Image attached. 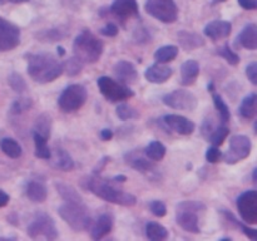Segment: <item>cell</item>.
Returning <instances> with one entry per match:
<instances>
[{
    "label": "cell",
    "instance_id": "1",
    "mask_svg": "<svg viewBox=\"0 0 257 241\" xmlns=\"http://www.w3.org/2000/svg\"><path fill=\"white\" fill-rule=\"evenodd\" d=\"M28 74L34 82L45 84L59 78L63 74V64L50 53L27 54Z\"/></svg>",
    "mask_w": 257,
    "mask_h": 241
},
{
    "label": "cell",
    "instance_id": "2",
    "mask_svg": "<svg viewBox=\"0 0 257 241\" xmlns=\"http://www.w3.org/2000/svg\"><path fill=\"white\" fill-rule=\"evenodd\" d=\"M84 182L85 188H88L90 192L94 193L95 196H98L102 200L108 201V202L117 203V205L120 206H127V207L135 206L136 202H137V198L135 196L128 192H124L120 188H117L108 180L99 177V175H95L94 173V176L88 177Z\"/></svg>",
    "mask_w": 257,
    "mask_h": 241
},
{
    "label": "cell",
    "instance_id": "3",
    "mask_svg": "<svg viewBox=\"0 0 257 241\" xmlns=\"http://www.w3.org/2000/svg\"><path fill=\"white\" fill-rule=\"evenodd\" d=\"M104 45L99 38L95 37L89 29H84L75 37L73 42V53L77 59L84 64H92L102 57Z\"/></svg>",
    "mask_w": 257,
    "mask_h": 241
},
{
    "label": "cell",
    "instance_id": "4",
    "mask_svg": "<svg viewBox=\"0 0 257 241\" xmlns=\"http://www.w3.org/2000/svg\"><path fill=\"white\" fill-rule=\"evenodd\" d=\"M60 217L74 231H85L90 227L93 220L83 202H65L58 208Z\"/></svg>",
    "mask_w": 257,
    "mask_h": 241
},
{
    "label": "cell",
    "instance_id": "5",
    "mask_svg": "<svg viewBox=\"0 0 257 241\" xmlns=\"http://www.w3.org/2000/svg\"><path fill=\"white\" fill-rule=\"evenodd\" d=\"M205 210V205L197 201H183L176 207V222L185 231L191 233H200V221L197 212Z\"/></svg>",
    "mask_w": 257,
    "mask_h": 241
},
{
    "label": "cell",
    "instance_id": "6",
    "mask_svg": "<svg viewBox=\"0 0 257 241\" xmlns=\"http://www.w3.org/2000/svg\"><path fill=\"white\" fill-rule=\"evenodd\" d=\"M87 89L82 84H70L58 98L59 108L65 113L77 112L87 102Z\"/></svg>",
    "mask_w": 257,
    "mask_h": 241
},
{
    "label": "cell",
    "instance_id": "7",
    "mask_svg": "<svg viewBox=\"0 0 257 241\" xmlns=\"http://www.w3.org/2000/svg\"><path fill=\"white\" fill-rule=\"evenodd\" d=\"M145 10L147 14L162 23H175L178 18V9L175 0H146Z\"/></svg>",
    "mask_w": 257,
    "mask_h": 241
},
{
    "label": "cell",
    "instance_id": "8",
    "mask_svg": "<svg viewBox=\"0 0 257 241\" xmlns=\"http://www.w3.org/2000/svg\"><path fill=\"white\" fill-rule=\"evenodd\" d=\"M28 235L33 240L44 238V240H55L58 237V230L53 218L47 213H38L34 220L29 223L27 228Z\"/></svg>",
    "mask_w": 257,
    "mask_h": 241
},
{
    "label": "cell",
    "instance_id": "9",
    "mask_svg": "<svg viewBox=\"0 0 257 241\" xmlns=\"http://www.w3.org/2000/svg\"><path fill=\"white\" fill-rule=\"evenodd\" d=\"M97 83L100 93L109 102H122V100H127L135 95L133 90H131L128 85L123 84V83L118 82L110 77H100L97 80Z\"/></svg>",
    "mask_w": 257,
    "mask_h": 241
},
{
    "label": "cell",
    "instance_id": "10",
    "mask_svg": "<svg viewBox=\"0 0 257 241\" xmlns=\"http://www.w3.org/2000/svg\"><path fill=\"white\" fill-rule=\"evenodd\" d=\"M251 150H252V142L250 138L245 135H235L230 140V148L223 156V160L226 163L240 162L241 160H245L250 156Z\"/></svg>",
    "mask_w": 257,
    "mask_h": 241
},
{
    "label": "cell",
    "instance_id": "11",
    "mask_svg": "<svg viewBox=\"0 0 257 241\" xmlns=\"http://www.w3.org/2000/svg\"><path fill=\"white\" fill-rule=\"evenodd\" d=\"M163 104L178 110H193L198 104V100L193 93L183 89H176L162 98Z\"/></svg>",
    "mask_w": 257,
    "mask_h": 241
},
{
    "label": "cell",
    "instance_id": "12",
    "mask_svg": "<svg viewBox=\"0 0 257 241\" xmlns=\"http://www.w3.org/2000/svg\"><path fill=\"white\" fill-rule=\"evenodd\" d=\"M236 205L238 213L246 223L253 225L257 222V192L255 190L246 191L238 196Z\"/></svg>",
    "mask_w": 257,
    "mask_h": 241
},
{
    "label": "cell",
    "instance_id": "13",
    "mask_svg": "<svg viewBox=\"0 0 257 241\" xmlns=\"http://www.w3.org/2000/svg\"><path fill=\"white\" fill-rule=\"evenodd\" d=\"M20 43L19 28L5 18L0 17V52L17 48Z\"/></svg>",
    "mask_w": 257,
    "mask_h": 241
},
{
    "label": "cell",
    "instance_id": "14",
    "mask_svg": "<svg viewBox=\"0 0 257 241\" xmlns=\"http://www.w3.org/2000/svg\"><path fill=\"white\" fill-rule=\"evenodd\" d=\"M163 125L170 128L173 132H177L180 135L187 136L193 133L195 131V123L188 118L182 117L178 114H167L162 117Z\"/></svg>",
    "mask_w": 257,
    "mask_h": 241
},
{
    "label": "cell",
    "instance_id": "15",
    "mask_svg": "<svg viewBox=\"0 0 257 241\" xmlns=\"http://www.w3.org/2000/svg\"><path fill=\"white\" fill-rule=\"evenodd\" d=\"M232 25L227 20H212L203 28V33L212 40H220L231 34Z\"/></svg>",
    "mask_w": 257,
    "mask_h": 241
},
{
    "label": "cell",
    "instance_id": "16",
    "mask_svg": "<svg viewBox=\"0 0 257 241\" xmlns=\"http://www.w3.org/2000/svg\"><path fill=\"white\" fill-rule=\"evenodd\" d=\"M173 70L171 67L163 65L162 63H156L145 70V78L153 84H162L170 79Z\"/></svg>",
    "mask_w": 257,
    "mask_h": 241
},
{
    "label": "cell",
    "instance_id": "17",
    "mask_svg": "<svg viewBox=\"0 0 257 241\" xmlns=\"http://www.w3.org/2000/svg\"><path fill=\"white\" fill-rule=\"evenodd\" d=\"M117 79L123 84H135L138 79V72L136 70L135 65L127 60H119L113 68Z\"/></svg>",
    "mask_w": 257,
    "mask_h": 241
},
{
    "label": "cell",
    "instance_id": "18",
    "mask_svg": "<svg viewBox=\"0 0 257 241\" xmlns=\"http://www.w3.org/2000/svg\"><path fill=\"white\" fill-rule=\"evenodd\" d=\"M52 166L55 168H59L62 171H70L74 168V161L70 157L69 153L60 147H55L54 150H50V158Z\"/></svg>",
    "mask_w": 257,
    "mask_h": 241
},
{
    "label": "cell",
    "instance_id": "19",
    "mask_svg": "<svg viewBox=\"0 0 257 241\" xmlns=\"http://www.w3.org/2000/svg\"><path fill=\"white\" fill-rule=\"evenodd\" d=\"M110 12L120 19H127L133 15H138V4L136 0H114Z\"/></svg>",
    "mask_w": 257,
    "mask_h": 241
},
{
    "label": "cell",
    "instance_id": "20",
    "mask_svg": "<svg viewBox=\"0 0 257 241\" xmlns=\"http://www.w3.org/2000/svg\"><path fill=\"white\" fill-rule=\"evenodd\" d=\"M113 228V217L109 213H103L99 216V218L97 220V222L93 226L92 231H90V236H92L93 240H102L104 236H107L108 233L112 231Z\"/></svg>",
    "mask_w": 257,
    "mask_h": 241
},
{
    "label": "cell",
    "instance_id": "21",
    "mask_svg": "<svg viewBox=\"0 0 257 241\" xmlns=\"http://www.w3.org/2000/svg\"><path fill=\"white\" fill-rule=\"evenodd\" d=\"M200 74V64L197 60L188 59L181 65V83L183 85H192Z\"/></svg>",
    "mask_w": 257,
    "mask_h": 241
},
{
    "label": "cell",
    "instance_id": "22",
    "mask_svg": "<svg viewBox=\"0 0 257 241\" xmlns=\"http://www.w3.org/2000/svg\"><path fill=\"white\" fill-rule=\"evenodd\" d=\"M177 38L180 45L186 52H192L193 49L202 47L205 44V40L202 39V37H200L196 33L186 32V30H181L177 34Z\"/></svg>",
    "mask_w": 257,
    "mask_h": 241
},
{
    "label": "cell",
    "instance_id": "23",
    "mask_svg": "<svg viewBox=\"0 0 257 241\" xmlns=\"http://www.w3.org/2000/svg\"><path fill=\"white\" fill-rule=\"evenodd\" d=\"M237 40L243 48H246V49L255 50L257 48V27H256V24L250 23V24L246 25V27L241 30Z\"/></svg>",
    "mask_w": 257,
    "mask_h": 241
},
{
    "label": "cell",
    "instance_id": "24",
    "mask_svg": "<svg viewBox=\"0 0 257 241\" xmlns=\"http://www.w3.org/2000/svg\"><path fill=\"white\" fill-rule=\"evenodd\" d=\"M125 162L132 168L137 170L141 173H147L153 170V163L148 161L147 158L138 155L137 151H132L128 155H125Z\"/></svg>",
    "mask_w": 257,
    "mask_h": 241
},
{
    "label": "cell",
    "instance_id": "25",
    "mask_svg": "<svg viewBox=\"0 0 257 241\" xmlns=\"http://www.w3.org/2000/svg\"><path fill=\"white\" fill-rule=\"evenodd\" d=\"M28 198L33 202H44L47 198L48 191L47 187L43 185L39 181H29L27 185V190H25Z\"/></svg>",
    "mask_w": 257,
    "mask_h": 241
},
{
    "label": "cell",
    "instance_id": "26",
    "mask_svg": "<svg viewBox=\"0 0 257 241\" xmlns=\"http://www.w3.org/2000/svg\"><path fill=\"white\" fill-rule=\"evenodd\" d=\"M55 187H57V191L60 195V197L65 202H83L82 196L79 195V192L73 186L64 182H57L55 183Z\"/></svg>",
    "mask_w": 257,
    "mask_h": 241
},
{
    "label": "cell",
    "instance_id": "27",
    "mask_svg": "<svg viewBox=\"0 0 257 241\" xmlns=\"http://www.w3.org/2000/svg\"><path fill=\"white\" fill-rule=\"evenodd\" d=\"M146 236L151 241H163L168 237V230L157 222H148L146 225Z\"/></svg>",
    "mask_w": 257,
    "mask_h": 241
},
{
    "label": "cell",
    "instance_id": "28",
    "mask_svg": "<svg viewBox=\"0 0 257 241\" xmlns=\"http://www.w3.org/2000/svg\"><path fill=\"white\" fill-rule=\"evenodd\" d=\"M256 100L257 97L255 93H251L250 95L245 98L242 100L240 105V114L241 117L245 118V119H253L256 117Z\"/></svg>",
    "mask_w": 257,
    "mask_h": 241
},
{
    "label": "cell",
    "instance_id": "29",
    "mask_svg": "<svg viewBox=\"0 0 257 241\" xmlns=\"http://www.w3.org/2000/svg\"><path fill=\"white\" fill-rule=\"evenodd\" d=\"M178 54V48L176 45H163V47L158 48L155 52L153 57H155L156 63H166L171 62V60L175 59Z\"/></svg>",
    "mask_w": 257,
    "mask_h": 241
},
{
    "label": "cell",
    "instance_id": "30",
    "mask_svg": "<svg viewBox=\"0 0 257 241\" xmlns=\"http://www.w3.org/2000/svg\"><path fill=\"white\" fill-rule=\"evenodd\" d=\"M33 140H34L35 157L42 158V160H49L50 158V148L47 145V138L40 133H33Z\"/></svg>",
    "mask_w": 257,
    "mask_h": 241
},
{
    "label": "cell",
    "instance_id": "31",
    "mask_svg": "<svg viewBox=\"0 0 257 241\" xmlns=\"http://www.w3.org/2000/svg\"><path fill=\"white\" fill-rule=\"evenodd\" d=\"M0 148L10 158H18L22 155V147L14 138L5 137L0 141Z\"/></svg>",
    "mask_w": 257,
    "mask_h": 241
},
{
    "label": "cell",
    "instance_id": "32",
    "mask_svg": "<svg viewBox=\"0 0 257 241\" xmlns=\"http://www.w3.org/2000/svg\"><path fill=\"white\" fill-rule=\"evenodd\" d=\"M145 155L151 161H161L166 155V147L160 141H152L146 146Z\"/></svg>",
    "mask_w": 257,
    "mask_h": 241
},
{
    "label": "cell",
    "instance_id": "33",
    "mask_svg": "<svg viewBox=\"0 0 257 241\" xmlns=\"http://www.w3.org/2000/svg\"><path fill=\"white\" fill-rule=\"evenodd\" d=\"M213 103H215L216 109H217L218 113H220L221 120H222L223 123L228 122L231 118V112L228 105L226 104V102L223 100V98L221 97L220 94H213Z\"/></svg>",
    "mask_w": 257,
    "mask_h": 241
},
{
    "label": "cell",
    "instance_id": "34",
    "mask_svg": "<svg viewBox=\"0 0 257 241\" xmlns=\"http://www.w3.org/2000/svg\"><path fill=\"white\" fill-rule=\"evenodd\" d=\"M228 133H230V130H228L227 126H220V127H217L216 130H213L212 132H211L210 137H208V140H210V142L212 143L213 146H221L223 143V141L226 140V137L228 136Z\"/></svg>",
    "mask_w": 257,
    "mask_h": 241
},
{
    "label": "cell",
    "instance_id": "35",
    "mask_svg": "<svg viewBox=\"0 0 257 241\" xmlns=\"http://www.w3.org/2000/svg\"><path fill=\"white\" fill-rule=\"evenodd\" d=\"M50 126H52V122H50V117L48 114H42L35 122V128L34 132L40 133L42 136H44L48 140L50 135Z\"/></svg>",
    "mask_w": 257,
    "mask_h": 241
},
{
    "label": "cell",
    "instance_id": "36",
    "mask_svg": "<svg viewBox=\"0 0 257 241\" xmlns=\"http://www.w3.org/2000/svg\"><path fill=\"white\" fill-rule=\"evenodd\" d=\"M217 54L221 55L225 60H227L228 64L231 65H237L240 63V55L233 52L228 44H225L223 47H221L217 50Z\"/></svg>",
    "mask_w": 257,
    "mask_h": 241
},
{
    "label": "cell",
    "instance_id": "37",
    "mask_svg": "<svg viewBox=\"0 0 257 241\" xmlns=\"http://www.w3.org/2000/svg\"><path fill=\"white\" fill-rule=\"evenodd\" d=\"M115 113H117L118 118L122 120H128V119H132V118L140 117L137 110H136L135 108L131 107L130 104H125V103H122V104L118 105Z\"/></svg>",
    "mask_w": 257,
    "mask_h": 241
},
{
    "label": "cell",
    "instance_id": "38",
    "mask_svg": "<svg viewBox=\"0 0 257 241\" xmlns=\"http://www.w3.org/2000/svg\"><path fill=\"white\" fill-rule=\"evenodd\" d=\"M32 105L33 102L30 98H18V99L14 100L12 107H10V112H12L13 114H20V113L30 109Z\"/></svg>",
    "mask_w": 257,
    "mask_h": 241
},
{
    "label": "cell",
    "instance_id": "39",
    "mask_svg": "<svg viewBox=\"0 0 257 241\" xmlns=\"http://www.w3.org/2000/svg\"><path fill=\"white\" fill-rule=\"evenodd\" d=\"M8 82H9V85L13 88V90H15V92L18 93L24 92L28 88L25 80L23 79L22 75L18 74V73H12V74L9 75V78H8Z\"/></svg>",
    "mask_w": 257,
    "mask_h": 241
},
{
    "label": "cell",
    "instance_id": "40",
    "mask_svg": "<svg viewBox=\"0 0 257 241\" xmlns=\"http://www.w3.org/2000/svg\"><path fill=\"white\" fill-rule=\"evenodd\" d=\"M83 68V63L80 62L79 59H77L75 57L70 58V59H68L67 62L63 64V69L67 72L68 75H77L79 74L80 70H82Z\"/></svg>",
    "mask_w": 257,
    "mask_h": 241
},
{
    "label": "cell",
    "instance_id": "41",
    "mask_svg": "<svg viewBox=\"0 0 257 241\" xmlns=\"http://www.w3.org/2000/svg\"><path fill=\"white\" fill-rule=\"evenodd\" d=\"M150 210L157 217H163L167 213V208H166L165 203L162 201H152L150 203Z\"/></svg>",
    "mask_w": 257,
    "mask_h": 241
},
{
    "label": "cell",
    "instance_id": "42",
    "mask_svg": "<svg viewBox=\"0 0 257 241\" xmlns=\"http://www.w3.org/2000/svg\"><path fill=\"white\" fill-rule=\"evenodd\" d=\"M221 157H222V152L218 150L217 146L212 145L210 148H207V151H206V160L210 163L218 162Z\"/></svg>",
    "mask_w": 257,
    "mask_h": 241
},
{
    "label": "cell",
    "instance_id": "43",
    "mask_svg": "<svg viewBox=\"0 0 257 241\" xmlns=\"http://www.w3.org/2000/svg\"><path fill=\"white\" fill-rule=\"evenodd\" d=\"M246 74H247L248 79L251 80L252 84H257V63L252 62L247 65L246 68Z\"/></svg>",
    "mask_w": 257,
    "mask_h": 241
},
{
    "label": "cell",
    "instance_id": "44",
    "mask_svg": "<svg viewBox=\"0 0 257 241\" xmlns=\"http://www.w3.org/2000/svg\"><path fill=\"white\" fill-rule=\"evenodd\" d=\"M100 33L103 35H105V37H115L118 34V27L115 24H113V23H108L105 27H103L100 29Z\"/></svg>",
    "mask_w": 257,
    "mask_h": 241
},
{
    "label": "cell",
    "instance_id": "45",
    "mask_svg": "<svg viewBox=\"0 0 257 241\" xmlns=\"http://www.w3.org/2000/svg\"><path fill=\"white\" fill-rule=\"evenodd\" d=\"M238 4L247 10H255L257 8V0H237Z\"/></svg>",
    "mask_w": 257,
    "mask_h": 241
},
{
    "label": "cell",
    "instance_id": "46",
    "mask_svg": "<svg viewBox=\"0 0 257 241\" xmlns=\"http://www.w3.org/2000/svg\"><path fill=\"white\" fill-rule=\"evenodd\" d=\"M9 195H8L7 192H4V191L0 188V208L4 207V206H7L8 203H9Z\"/></svg>",
    "mask_w": 257,
    "mask_h": 241
},
{
    "label": "cell",
    "instance_id": "47",
    "mask_svg": "<svg viewBox=\"0 0 257 241\" xmlns=\"http://www.w3.org/2000/svg\"><path fill=\"white\" fill-rule=\"evenodd\" d=\"M100 137H102V140L104 141L112 140L113 137L112 130H109V128H104V130H102V132H100Z\"/></svg>",
    "mask_w": 257,
    "mask_h": 241
},
{
    "label": "cell",
    "instance_id": "48",
    "mask_svg": "<svg viewBox=\"0 0 257 241\" xmlns=\"http://www.w3.org/2000/svg\"><path fill=\"white\" fill-rule=\"evenodd\" d=\"M29 0H0V4H7V3H13V4H20V3H27Z\"/></svg>",
    "mask_w": 257,
    "mask_h": 241
},
{
    "label": "cell",
    "instance_id": "49",
    "mask_svg": "<svg viewBox=\"0 0 257 241\" xmlns=\"http://www.w3.org/2000/svg\"><path fill=\"white\" fill-rule=\"evenodd\" d=\"M113 181H114V182L123 183V182H125V181H127V177H125L124 175H118V176H115V177H113Z\"/></svg>",
    "mask_w": 257,
    "mask_h": 241
},
{
    "label": "cell",
    "instance_id": "50",
    "mask_svg": "<svg viewBox=\"0 0 257 241\" xmlns=\"http://www.w3.org/2000/svg\"><path fill=\"white\" fill-rule=\"evenodd\" d=\"M58 53H59V55H60V57H63V55L65 54V52H64V48H62V47H58Z\"/></svg>",
    "mask_w": 257,
    "mask_h": 241
},
{
    "label": "cell",
    "instance_id": "51",
    "mask_svg": "<svg viewBox=\"0 0 257 241\" xmlns=\"http://www.w3.org/2000/svg\"><path fill=\"white\" fill-rule=\"evenodd\" d=\"M256 171H257V168H253V175H252L253 182H256Z\"/></svg>",
    "mask_w": 257,
    "mask_h": 241
},
{
    "label": "cell",
    "instance_id": "52",
    "mask_svg": "<svg viewBox=\"0 0 257 241\" xmlns=\"http://www.w3.org/2000/svg\"><path fill=\"white\" fill-rule=\"evenodd\" d=\"M208 89H210V92H213V84H212V83H210V84H208Z\"/></svg>",
    "mask_w": 257,
    "mask_h": 241
},
{
    "label": "cell",
    "instance_id": "53",
    "mask_svg": "<svg viewBox=\"0 0 257 241\" xmlns=\"http://www.w3.org/2000/svg\"><path fill=\"white\" fill-rule=\"evenodd\" d=\"M222 2H226V0H212L213 4H216V3H222Z\"/></svg>",
    "mask_w": 257,
    "mask_h": 241
}]
</instances>
